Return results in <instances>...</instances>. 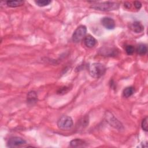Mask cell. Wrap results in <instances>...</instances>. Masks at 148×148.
Returning <instances> with one entry per match:
<instances>
[{
  "label": "cell",
  "instance_id": "9c48e42d",
  "mask_svg": "<svg viewBox=\"0 0 148 148\" xmlns=\"http://www.w3.org/2000/svg\"><path fill=\"white\" fill-rule=\"evenodd\" d=\"M130 27L134 32L136 33H140L144 30L143 26L139 21H134L131 23Z\"/></svg>",
  "mask_w": 148,
  "mask_h": 148
},
{
  "label": "cell",
  "instance_id": "5b68a950",
  "mask_svg": "<svg viewBox=\"0 0 148 148\" xmlns=\"http://www.w3.org/2000/svg\"><path fill=\"white\" fill-rule=\"evenodd\" d=\"M26 144V141L24 140L21 138L17 137H14L11 138L8 142H7V146L9 147H21Z\"/></svg>",
  "mask_w": 148,
  "mask_h": 148
},
{
  "label": "cell",
  "instance_id": "277c9868",
  "mask_svg": "<svg viewBox=\"0 0 148 148\" xmlns=\"http://www.w3.org/2000/svg\"><path fill=\"white\" fill-rule=\"evenodd\" d=\"M87 33V28L85 26L81 25L77 27L73 32L72 39L74 42H79L86 37Z\"/></svg>",
  "mask_w": 148,
  "mask_h": 148
},
{
  "label": "cell",
  "instance_id": "7a4b0ae2",
  "mask_svg": "<svg viewBox=\"0 0 148 148\" xmlns=\"http://www.w3.org/2000/svg\"><path fill=\"white\" fill-rule=\"evenodd\" d=\"M119 5L117 3L115 2H104V3H97L93 4L91 8L96 10H100L102 11H109L115 10L119 8Z\"/></svg>",
  "mask_w": 148,
  "mask_h": 148
},
{
  "label": "cell",
  "instance_id": "52a82bcc",
  "mask_svg": "<svg viewBox=\"0 0 148 148\" xmlns=\"http://www.w3.org/2000/svg\"><path fill=\"white\" fill-rule=\"evenodd\" d=\"M101 23L103 26L108 30H113L115 27V22L111 17H105L102 19Z\"/></svg>",
  "mask_w": 148,
  "mask_h": 148
},
{
  "label": "cell",
  "instance_id": "7c38bea8",
  "mask_svg": "<svg viewBox=\"0 0 148 148\" xmlns=\"http://www.w3.org/2000/svg\"><path fill=\"white\" fill-rule=\"evenodd\" d=\"M136 51L139 55H145L147 51V46L145 44H139L137 48Z\"/></svg>",
  "mask_w": 148,
  "mask_h": 148
},
{
  "label": "cell",
  "instance_id": "ac0fdd59",
  "mask_svg": "<svg viewBox=\"0 0 148 148\" xmlns=\"http://www.w3.org/2000/svg\"><path fill=\"white\" fill-rule=\"evenodd\" d=\"M134 4L135 8L137 9H139L142 7V4L139 1H135L134 3Z\"/></svg>",
  "mask_w": 148,
  "mask_h": 148
},
{
  "label": "cell",
  "instance_id": "9a60e30c",
  "mask_svg": "<svg viewBox=\"0 0 148 148\" xmlns=\"http://www.w3.org/2000/svg\"><path fill=\"white\" fill-rule=\"evenodd\" d=\"M35 3L38 6L43 7L49 5L52 3V1H49V0H38V1H35Z\"/></svg>",
  "mask_w": 148,
  "mask_h": 148
},
{
  "label": "cell",
  "instance_id": "8fae6325",
  "mask_svg": "<svg viewBox=\"0 0 148 148\" xmlns=\"http://www.w3.org/2000/svg\"><path fill=\"white\" fill-rule=\"evenodd\" d=\"M86 144L85 142L80 139H75L71 141L70 145L72 147H82L84 146Z\"/></svg>",
  "mask_w": 148,
  "mask_h": 148
},
{
  "label": "cell",
  "instance_id": "4fadbf2b",
  "mask_svg": "<svg viewBox=\"0 0 148 148\" xmlns=\"http://www.w3.org/2000/svg\"><path fill=\"white\" fill-rule=\"evenodd\" d=\"M23 1H7V5L11 8H15L21 6L24 4Z\"/></svg>",
  "mask_w": 148,
  "mask_h": 148
},
{
  "label": "cell",
  "instance_id": "30bf717a",
  "mask_svg": "<svg viewBox=\"0 0 148 148\" xmlns=\"http://www.w3.org/2000/svg\"><path fill=\"white\" fill-rule=\"evenodd\" d=\"M38 100L37 95L35 91H31L27 95V101L29 103H35Z\"/></svg>",
  "mask_w": 148,
  "mask_h": 148
},
{
  "label": "cell",
  "instance_id": "6da1fadb",
  "mask_svg": "<svg viewBox=\"0 0 148 148\" xmlns=\"http://www.w3.org/2000/svg\"><path fill=\"white\" fill-rule=\"evenodd\" d=\"M106 67L102 64L95 63L89 66L90 75L94 78H99L103 76L106 72Z\"/></svg>",
  "mask_w": 148,
  "mask_h": 148
},
{
  "label": "cell",
  "instance_id": "3957f363",
  "mask_svg": "<svg viewBox=\"0 0 148 148\" xmlns=\"http://www.w3.org/2000/svg\"><path fill=\"white\" fill-rule=\"evenodd\" d=\"M73 126V123L72 118L68 116L61 117L57 122L58 127L62 130H71Z\"/></svg>",
  "mask_w": 148,
  "mask_h": 148
},
{
  "label": "cell",
  "instance_id": "5bb4252c",
  "mask_svg": "<svg viewBox=\"0 0 148 148\" xmlns=\"http://www.w3.org/2000/svg\"><path fill=\"white\" fill-rule=\"evenodd\" d=\"M134 93V89L133 87H127L124 89L123 92V96L126 98L130 97Z\"/></svg>",
  "mask_w": 148,
  "mask_h": 148
},
{
  "label": "cell",
  "instance_id": "d6986e66",
  "mask_svg": "<svg viewBox=\"0 0 148 148\" xmlns=\"http://www.w3.org/2000/svg\"><path fill=\"white\" fill-rule=\"evenodd\" d=\"M125 7L127 8V9H130L131 7V5L130 3H126L125 4Z\"/></svg>",
  "mask_w": 148,
  "mask_h": 148
},
{
  "label": "cell",
  "instance_id": "2e32d148",
  "mask_svg": "<svg viewBox=\"0 0 148 148\" xmlns=\"http://www.w3.org/2000/svg\"><path fill=\"white\" fill-rule=\"evenodd\" d=\"M125 50L128 55H132L135 52V48L133 45H127L125 48Z\"/></svg>",
  "mask_w": 148,
  "mask_h": 148
},
{
  "label": "cell",
  "instance_id": "e0dca14e",
  "mask_svg": "<svg viewBox=\"0 0 148 148\" xmlns=\"http://www.w3.org/2000/svg\"><path fill=\"white\" fill-rule=\"evenodd\" d=\"M141 126H142V129L144 131H147V130H148V128H147V117H146L145 119H143V120L142 121Z\"/></svg>",
  "mask_w": 148,
  "mask_h": 148
},
{
  "label": "cell",
  "instance_id": "ba28073f",
  "mask_svg": "<svg viewBox=\"0 0 148 148\" xmlns=\"http://www.w3.org/2000/svg\"><path fill=\"white\" fill-rule=\"evenodd\" d=\"M85 45L89 48L93 47L97 43V40L91 35H88L84 38Z\"/></svg>",
  "mask_w": 148,
  "mask_h": 148
},
{
  "label": "cell",
  "instance_id": "8992f818",
  "mask_svg": "<svg viewBox=\"0 0 148 148\" xmlns=\"http://www.w3.org/2000/svg\"><path fill=\"white\" fill-rule=\"evenodd\" d=\"M106 119L107 121L109 123L110 125L115 127V129H117L118 130H121L123 129V127L121 123L115 118V117L111 113L107 112L106 115Z\"/></svg>",
  "mask_w": 148,
  "mask_h": 148
}]
</instances>
